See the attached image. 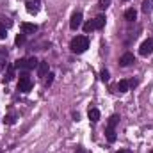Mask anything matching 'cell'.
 Segmentation results:
<instances>
[{"mask_svg": "<svg viewBox=\"0 0 153 153\" xmlns=\"http://www.w3.org/2000/svg\"><path fill=\"white\" fill-rule=\"evenodd\" d=\"M70 48H71L73 53H84L89 48V39H87V36H76V38H73L71 43H70Z\"/></svg>", "mask_w": 153, "mask_h": 153, "instance_id": "1", "label": "cell"}, {"mask_svg": "<svg viewBox=\"0 0 153 153\" xmlns=\"http://www.w3.org/2000/svg\"><path fill=\"white\" fill-rule=\"evenodd\" d=\"M38 64H39V61L36 57H23V59H18L14 62V68L20 70V71H30V70L38 68Z\"/></svg>", "mask_w": 153, "mask_h": 153, "instance_id": "2", "label": "cell"}, {"mask_svg": "<svg viewBox=\"0 0 153 153\" xmlns=\"http://www.w3.org/2000/svg\"><path fill=\"white\" fill-rule=\"evenodd\" d=\"M32 89V80L29 76V71H22L20 73V82H18V91L20 93H29Z\"/></svg>", "mask_w": 153, "mask_h": 153, "instance_id": "3", "label": "cell"}, {"mask_svg": "<svg viewBox=\"0 0 153 153\" xmlns=\"http://www.w3.org/2000/svg\"><path fill=\"white\" fill-rule=\"evenodd\" d=\"M139 53H141L143 57L152 55V53H153V38H148L146 41H143V43H141V46H139Z\"/></svg>", "mask_w": 153, "mask_h": 153, "instance_id": "4", "label": "cell"}, {"mask_svg": "<svg viewBox=\"0 0 153 153\" xmlns=\"http://www.w3.org/2000/svg\"><path fill=\"white\" fill-rule=\"evenodd\" d=\"M135 62V57H134V53H130V52H126V53H123L121 57H119V66L121 68H128L130 64H134Z\"/></svg>", "mask_w": 153, "mask_h": 153, "instance_id": "5", "label": "cell"}, {"mask_svg": "<svg viewBox=\"0 0 153 153\" xmlns=\"http://www.w3.org/2000/svg\"><path fill=\"white\" fill-rule=\"evenodd\" d=\"M80 25H82V13H80V11H76V13H73V14H71V20H70V27H71L73 30H76Z\"/></svg>", "mask_w": 153, "mask_h": 153, "instance_id": "6", "label": "cell"}, {"mask_svg": "<svg viewBox=\"0 0 153 153\" xmlns=\"http://www.w3.org/2000/svg\"><path fill=\"white\" fill-rule=\"evenodd\" d=\"M25 5H27V11H29L30 14H36L39 11L41 0H25Z\"/></svg>", "mask_w": 153, "mask_h": 153, "instance_id": "7", "label": "cell"}, {"mask_svg": "<svg viewBox=\"0 0 153 153\" xmlns=\"http://www.w3.org/2000/svg\"><path fill=\"white\" fill-rule=\"evenodd\" d=\"M22 32L27 36V34H34V32H38V25L36 23H27V22H23L22 23Z\"/></svg>", "mask_w": 153, "mask_h": 153, "instance_id": "8", "label": "cell"}, {"mask_svg": "<svg viewBox=\"0 0 153 153\" xmlns=\"http://www.w3.org/2000/svg\"><path fill=\"white\" fill-rule=\"evenodd\" d=\"M46 73H48V62H46V61H39V64H38V75L39 76H46Z\"/></svg>", "mask_w": 153, "mask_h": 153, "instance_id": "9", "label": "cell"}, {"mask_svg": "<svg viewBox=\"0 0 153 153\" xmlns=\"http://www.w3.org/2000/svg\"><path fill=\"white\" fill-rule=\"evenodd\" d=\"M135 18H137V11L134 7H130V9L125 11V20L126 22H135Z\"/></svg>", "mask_w": 153, "mask_h": 153, "instance_id": "10", "label": "cell"}, {"mask_svg": "<svg viewBox=\"0 0 153 153\" xmlns=\"http://www.w3.org/2000/svg\"><path fill=\"white\" fill-rule=\"evenodd\" d=\"M14 64H9L7 66V73H5V76H4V82H11L13 78H14Z\"/></svg>", "mask_w": 153, "mask_h": 153, "instance_id": "11", "label": "cell"}, {"mask_svg": "<svg viewBox=\"0 0 153 153\" xmlns=\"http://www.w3.org/2000/svg\"><path fill=\"white\" fill-rule=\"evenodd\" d=\"M93 22H94V27H96L98 30L105 27V16H103V14H98V16H96V18H94Z\"/></svg>", "mask_w": 153, "mask_h": 153, "instance_id": "12", "label": "cell"}, {"mask_svg": "<svg viewBox=\"0 0 153 153\" xmlns=\"http://www.w3.org/2000/svg\"><path fill=\"white\" fill-rule=\"evenodd\" d=\"M87 116H89V119L93 121V123H96V121H100V111L98 109H89V112H87Z\"/></svg>", "mask_w": 153, "mask_h": 153, "instance_id": "13", "label": "cell"}, {"mask_svg": "<svg viewBox=\"0 0 153 153\" xmlns=\"http://www.w3.org/2000/svg\"><path fill=\"white\" fill-rule=\"evenodd\" d=\"M105 135H107V141H109V143H116V128H109V126H107Z\"/></svg>", "mask_w": 153, "mask_h": 153, "instance_id": "14", "label": "cell"}, {"mask_svg": "<svg viewBox=\"0 0 153 153\" xmlns=\"http://www.w3.org/2000/svg\"><path fill=\"white\" fill-rule=\"evenodd\" d=\"M128 87H130L128 80H119V82H117V91H119V93H126Z\"/></svg>", "mask_w": 153, "mask_h": 153, "instance_id": "15", "label": "cell"}, {"mask_svg": "<svg viewBox=\"0 0 153 153\" xmlns=\"http://www.w3.org/2000/svg\"><path fill=\"white\" fill-rule=\"evenodd\" d=\"M119 123V116L117 114H112L111 117H109V123H107V126L109 128H116V125Z\"/></svg>", "mask_w": 153, "mask_h": 153, "instance_id": "16", "label": "cell"}, {"mask_svg": "<svg viewBox=\"0 0 153 153\" xmlns=\"http://www.w3.org/2000/svg\"><path fill=\"white\" fill-rule=\"evenodd\" d=\"M93 30H96V27H94V22L91 20V22H87V23H84V32L85 34H89V32H93Z\"/></svg>", "mask_w": 153, "mask_h": 153, "instance_id": "17", "label": "cell"}, {"mask_svg": "<svg viewBox=\"0 0 153 153\" xmlns=\"http://www.w3.org/2000/svg\"><path fill=\"white\" fill-rule=\"evenodd\" d=\"M152 5H153V0H144L143 2V13H150Z\"/></svg>", "mask_w": 153, "mask_h": 153, "instance_id": "18", "label": "cell"}, {"mask_svg": "<svg viewBox=\"0 0 153 153\" xmlns=\"http://www.w3.org/2000/svg\"><path fill=\"white\" fill-rule=\"evenodd\" d=\"M25 39H27V36L22 32V34H18V36H16V39H14V45H16V46H20V45H23V43H25Z\"/></svg>", "mask_w": 153, "mask_h": 153, "instance_id": "19", "label": "cell"}, {"mask_svg": "<svg viewBox=\"0 0 153 153\" xmlns=\"http://www.w3.org/2000/svg\"><path fill=\"white\" fill-rule=\"evenodd\" d=\"M4 121H5L7 125H14V123H16V116H14V114H9L5 119H4Z\"/></svg>", "mask_w": 153, "mask_h": 153, "instance_id": "20", "label": "cell"}, {"mask_svg": "<svg viewBox=\"0 0 153 153\" xmlns=\"http://www.w3.org/2000/svg\"><path fill=\"white\" fill-rule=\"evenodd\" d=\"M7 36V30H5V25L4 23H0V39H5Z\"/></svg>", "mask_w": 153, "mask_h": 153, "instance_id": "21", "label": "cell"}, {"mask_svg": "<svg viewBox=\"0 0 153 153\" xmlns=\"http://www.w3.org/2000/svg\"><path fill=\"white\" fill-rule=\"evenodd\" d=\"M100 78H102V80H103V82H107V80H109V78H111V75H109V71H107V70H103V71H102V73H100Z\"/></svg>", "mask_w": 153, "mask_h": 153, "instance_id": "22", "label": "cell"}, {"mask_svg": "<svg viewBox=\"0 0 153 153\" xmlns=\"http://www.w3.org/2000/svg\"><path fill=\"white\" fill-rule=\"evenodd\" d=\"M52 82H53V73H48V78L45 80V85L48 87V85H52Z\"/></svg>", "mask_w": 153, "mask_h": 153, "instance_id": "23", "label": "cell"}, {"mask_svg": "<svg viewBox=\"0 0 153 153\" xmlns=\"http://www.w3.org/2000/svg\"><path fill=\"white\" fill-rule=\"evenodd\" d=\"M109 2H111V0H100V7H102V9H105V7L109 5Z\"/></svg>", "mask_w": 153, "mask_h": 153, "instance_id": "24", "label": "cell"}, {"mask_svg": "<svg viewBox=\"0 0 153 153\" xmlns=\"http://www.w3.org/2000/svg\"><path fill=\"white\" fill-rule=\"evenodd\" d=\"M117 153H132V152H130V150H119Z\"/></svg>", "mask_w": 153, "mask_h": 153, "instance_id": "25", "label": "cell"}, {"mask_svg": "<svg viewBox=\"0 0 153 153\" xmlns=\"http://www.w3.org/2000/svg\"><path fill=\"white\" fill-rule=\"evenodd\" d=\"M123 2H128V0H123Z\"/></svg>", "mask_w": 153, "mask_h": 153, "instance_id": "26", "label": "cell"}, {"mask_svg": "<svg viewBox=\"0 0 153 153\" xmlns=\"http://www.w3.org/2000/svg\"><path fill=\"white\" fill-rule=\"evenodd\" d=\"M150 153H153V150H152V152H150Z\"/></svg>", "mask_w": 153, "mask_h": 153, "instance_id": "27", "label": "cell"}]
</instances>
